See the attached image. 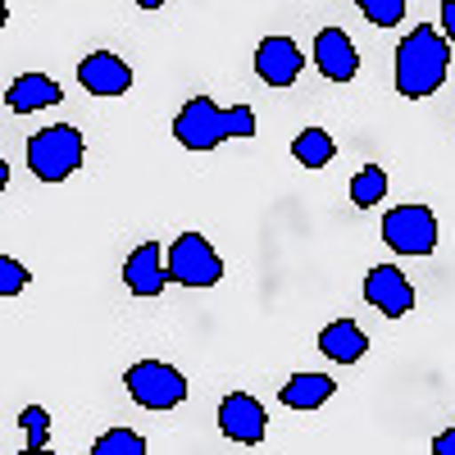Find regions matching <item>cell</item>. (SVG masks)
I'll return each instance as SVG.
<instances>
[{
  "mask_svg": "<svg viewBox=\"0 0 455 455\" xmlns=\"http://www.w3.org/2000/svg\"><path fill=\"white\" fill-rule=\"evenodd\" d=\"M451 73V36L437 28H414L405 42L396 46V92L405 100L433 96Z\"/></svg>",
  "mask_w": 455,
  "mask_h": 455,
  "instance_id": "1",
  "label": "cell"
},
{
  "mask_svg": "<svg viewBox=\"0 0 455 455\" xmlns=\"http://www.w3.org/2000/svg\"><path fill=\"white\" fill-rule=\"evenodd\" d=\"M251 132H255V114H251V105L223 109V105H214L210 96L187 100L182 114L173 119V137H178L187 150H214V146L228 141V137H251Z\"/></svg>",
  "mask_w": 455,
  "mask_h": 455,
  "instance_id": "2",
  "label": "cell"
},
{
  "mask_svg": "<svg viewBox=\"0 0 455 455\" xmlns=\"http://www.w3.org/2000/svg\"><path fill=\"white\" fill-rule=\"evenodd\" d=\"M87 160V146L78 137V128L68 124H51L42 132H32L28 141V169L42 182H64L68 173H78Z\"/></svg>",
  "mask_w": 455,
  "mask_h": 455,
  "instance_id": "3",
  "label": "cell"
},
{
  "mask_svg": "<svg viewBox=\"0 0 455 455\" xmlns=\"http://www.w3.org/2000/svg\"><path fill=\"white\" fill-rule=\"evenodd\" d=\"M124 383H128V396H132L137 405H146V410H173V405L187 401V378H182L173 364H164V360H141V364H132Z\"/></svg>",
  "mask_w": 455,
  "mask_h": 455,
  "instance_id": "4",
  "label": "cell"
},
{
  "mask_svg": "<svg viewBox=\"0 0 455 455\" xmlns=\"http://www.w3.org/2000/svg\"><path fill=\"white\" fill-rule=\"evenodd\" d=\"M169 278L182 287H214L223 278V259L201 233H182L169 246Z\"/></svg>",
  "mask_w": 455,
  "mask_h": 455,
  "instance_id": "5",
  "label": "cell"
},
{
  "mask_svg": "<svg viewBox=\"0 0 455 455\" xmlns=\"http://www.w3.org/2000/svg\"><path fill=\"white\" fill-rule=\"evenodd\" d=\"M383 242L392 251H401V255H433V246H437V219H433V210H424V205L387 210Z\"/></svg>",
  "mask_w": 455,
  "mask_h": 455,
  "instance_id": "6",
  "label": "cell"
},
{
  "mask_svg": "<svg viewBox=\"0 0 455 455\" xmlns=\"http://www.w3.org/2000/svg\"><path fill=\"white\" fill-rule=\"evenodd\" d=\"M364 300L378 310V315H387V319H401L414 310V287L401 269H392V264H373L369 278H364Z\"/></svg>",
  "mask_w": 455,
  "mask_h": 455,
  "instance_id": "7",
  "label": "cell"
},
{
  "mask_svg": "<svg viewBox=\"0 0 455 455\" xmlns=\"http://www.w3.org/2000/svg\"><path fill=\"white\" fill-rule=\"evenodd\" d=\"M219 428L223 437H233L242 446H255L264 437V428H269V414H264V405L246 392H233V396H223L219 405Z\"/></svg>",
  "mask_w": 455,
  "mask_h": 455,
  "instance_id": "8",
  "label": "cell"
},
{
  "mask_svg": "<svg viewBox=\"0 0 455 455\" xmlns=\"http://www.w3.org/2000/svg\"><path fill=\"white\" fill-rule=\"evenodd\" d=\"M300 46L291 42V36H264L259 51H255V73H259V83H269V87H291L300 78Z\"/></svg>",
  "mask_w": 455,
  "mask_h": 455,
  "instance_id": "9",
  "label": "cell"
},
{
  "mask_svg": "<svg viewBox=\"0 0 455 455\" xmlns=\"http://www.w3.org/2000/svg\"><path fill=\"white\" fill-rule=\"evenodd\" d=\"M124 283L132 296H160L169 283V251H160V242L137 246L124 264Z\"/></svg>",
  "mask_w": 455,
  "mask_h": 455,
  "instance_id": "10",
  "label": "cell"
},
{
  "mask_svg": "<svg viewBox=\"0 0 455 455\" xmlns=\"http://www.w3.org/2000/svg\"><path fill=\"white\" fill-rule=\"evenodd\" d=\"M315 64H319V73L328 83H351L355 68H360V55H355L351 36L341 28H323L315 36Z\"/></svg>",
  "mask_w": 455,
  "mask_h": 455,
  "instance_id": "11",
  "label": "cell"
},
{
  "mask_svg": "<svg viewBox=\"0 0 455 455\" xmlns=\"http://www.w3.org/2000/svg\"><path fill=\"white\" fill-rule=\"evenodd\" d=\"M78 83L92 92V96H124L132 87V68L109 55V51H92L83 64H78Z\"/></svg>",
  "mask_w": 455,
  "mask_h": 455,
  "instance_id": "12",
  "label": "cell"
},
{
  "mask_svg": "<svg viewBox=\"0 0 455 455\" xmlns=\"http://www.w3.org/2000/svg\"><path fill=\"white\" fill-rule=\"evenodd\" d=\"M319 351L337 364H355L364 351H369V337L351 323V319H332L323 332H319Z\"/></svg>",
  "mask_w": 455,
  "mask_h": 455,
  "instance_id": "13",
  "label": "cell"
},
{
  "mask_svg": "<svg viewBox=\"0 0 455 455\" xmlns=\"http://www.w3.org/2000/svg\"><path fill=\"white\" fill-rule=\"evenodd\" d=\"M10 109L14 114H32V109H46V105H60L64 100V92H60V83L55 78H46V73H28V78H19L14 87H10Z\"/></svg>",
  "mask_w": 455,
  "mask_h": 455,
  "instance_id": "14",
  "label": "cell"
},
{
  "mask_svg": "<svg viewBox=\"0 0 455 455\" xmlns=\"http://www.w3.org/2000/svg\"><path fill=\"white\" fill-rule=\"evenodd\" d=\"M328 396H332L328 373H291L283 387V405H291V410H319Z\"/></svg>",
  "mask_w": 455,
  "mask_h": 455,
  "instance_id": "15",
  "label": "cell"
},
{
  "mask_svg": "<svg viewBox=\"0 0 455 455\" xmlns=\"http://www.w3.org/2000/svg\"><path fill=\"white\" fill-rule=\"evenodd\" d=\"M291 156H296V164H306V169H323L337 156V141L323 128H306V132L291 141Z\"/></svg>",
  "mask_w": 455,
  "mask_h": 455,
  "instance_id": "16",
  "label": "cell"
},
{
  "mask_svg": "<svg viewBox=\"0 0 455 455\" xmlns=\"http://www.w3.org/2000/svg\"><path fill=\"white\" fill-rule=\"evenodd\" d=\"M387 196V173L378 169V164H364L355 178H351V201L360 205V210H369V205H378Z\"/></svg>",
  "mask_w": 455,
  "mask_h": 455,
  "instance_id": "17",
  "label": "cell"
},
{
  "mask_svg": "<svg viewBox=\"0 0 455 455\" xmlns=\"http://www.w3.org/2000/svg\"><path fill=\"white\" fill-rule=\"evenodd\" d=\"M92 455H146V437L132 433V428H109V433L92 446Z\"/></svg>",
  "mask_w": 455,
  "mask_h": 455,
  "instance_id": "18",
  "label": "cell"
},
{
  "mask_svg": "<svg viewBox=\"0 0 455 455\" xmlns=\"http://www.w3.org/2000/svg\"><path fill=\"white\" fill-rule=\"evenodd\" d=\"M19 428H23V437H28V451H42V446L51 442V414H46L42 405H28V410L19 414Z\"/></svg>",
  "mask_w": 455,
  "mask_h": 455,
  "instance_id": "19",
  "label": "cell"
},
{
  "mask_svg": "<svg viewBox=\"0 0 455 455\" xmlns=\"http://www.w3.org/2000/svg\"><path fill=\"white\" fill-rule=\"evenodd\" d=\"M355 5L373 28H396L405 19V0H355Z\"/></svg>",
  "mask_w": 455,
  "mask_h": 455,
  "instance_id": "20",
  "label": "cell"
},
{
  "mask_svg": "<svg viewBox=\"0 0 455 455\" xmlns=\"http://www.w3.org/2000/svg\"><path fill=\"white\" fill-rule=\"evenodd\" d=\"M28 283H32V278H28L23 264H19L14 255H0V291H5V296H19Z\"/></svg>",
  "mask_w": 455,
  "mask_h": 455,
  "instance_id": "21",
  "label": "cell"
},
{
  "mask_svg": "<svg viewBox=\"0 0 455 455\" xmlns=\"http://www.w3.org/2000/svg\"><path fill=\"white\" fill-rule=\"evenodd\" d=\"M442 32L455 42V0H442Z\"/></svg>",
  "mask_w": 455,
  "mask_h": 455,
  "instance_id": "22",
  "label": "cell"
},
{
  "mask_svg": "<svg viewBox=\"0 0 455 455\" xmlns=\"http://www.w3.org/2000/svg\"><path fill=\"white\" fill-rule=\"evenodd\" d=\"M433 451H437V455H455V428H446V433L433 442Z\"/></svg>",
  "mask_w": 455,
  "mask_h": 455,
  "instance_id": "23",
  "label": "cell"
},
{
  "mask_svg": "<svg viewBox=\"0 0 455 455\" xmlns=\"http://www.w3.org/2000/svg\"><path fill=\"white\" fill-rule=\"evenodd\" d=\"M141 10H160V5H169V0H137Z\"/></svg>",
  "mask_w": 455,
  "mask_h": 455,
  "instance_id": "24",
  "label": "cell"
}]
</instances>
